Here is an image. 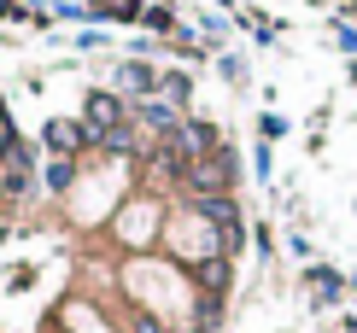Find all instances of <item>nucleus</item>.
I'll list each match as a JSON object with an SVG mask.
<instances>
[{
	"instance_id": "f257e3e1",
	"label": "nucleus",
	"mask_w": 357,
	"mask_h": 333,
	"mask_svg": "<svg viewBox=\"0 0 357 333\" xmlns=\"http://www.w3.org/2000/svg\"><path fill=\"white\" fill-rule=\"evenodd\" d=\"M24 181H29V153H6V164H0V193H24Z\"/></svg>"
},
{
	"instance_id": "f03ea898",
	"label": "nucleus",
	"mask_w": 357,
	"mask_h": 333,
	"mask_svg": "<svg viewBox=\"0 0 357 333\" xmlns=\"http://www.w3.org/2000/svg\"><path fill=\"white\" fill-rule=\"evenodd\" d=\"M117 117H123V111H117V100H106V94H94V100H88V123H94L100 134H106V129H117Z\"/></svg>"
},
{
	"instance_id": "7ed1b4c3",
	"label": "nucleus",
	"mask_w": 357,
	"mask_h": 333,
	"mask_svg": "<svg viewBox=\"0 0 357 333\" xmlns=\"http://www.w3.org/2000/svg\"><path fill=\"white\" fill-rule=\"evenodd\" d=\"M47 141H53V146H65V153H70V146H82L88 134H82L77 123H47Z\"/></svg>"
},
{
	"instance_id": "20e7f679",
	"label": "nucleus",
	"mask_w": 357,
	"mask_h": 333,
	"mask_svg": "<svg viewBox=\"0 0 357 333\" xmlns=\"http://www.w3.org/2000/svg\"><path fill=\"white\" fill-rule=\"evenodd\" d=\"M135 333H165V327H158V322H135Z\"/></svg>"
}]
</instances>
